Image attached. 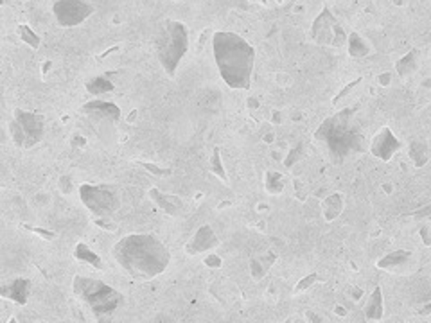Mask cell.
Instances as JSON below:
<instances>
[{
  "instance_id": "1",
  "label": "cell",
  "mask_w": 431,
  "mask_h": 323,
  "mask_svg": "<svg viewBox=\"0 0 431 323\" xmlns=\"http://www.w3.org/2000/svg\"><path fill=\"white\" fill-rule=\"evenodd\" d=\"M117 264L137 280H151L169 268L167 246L153 233H129L117 241L112 250Z\"/></svg>"
},
{
  "instance_id": "2",
  "label": "cell",
  "mask_w": 431,
  "mask_h": 323,
  "mask_svg": "<svg viewBox=\"0 0 431 323\" xmlns=\"http://www.w3.org/2000/svg\"><path fill=\"white\" fill-rule=\"evenodd\" d=\"M212 54L221 79L234 90L252 87L255 49L238 32L218 31L212 34Z\"/></svg>"
},
{
  "instance_id": "3",
  "label": "cell",
  "mask_w": 431,
  "mask_h": 323,
  "mask_svg": "<svg viewBox=\"0 0 431 323\" xmlns=\"http://www.w3.org/2000/svg\"><path fill=\"white\" fill-rule=\"evenodd\" d=\"M358 106H349L327 117L315 132V140L326 147L333 162L341 164L353 155L367 149L365 135L356 121Z\"/></svg>"
},
{
  "instance_id": "4",
  "label": "cell",
  "mask_w": 431,
  "mask_h": 323,
  "mask_svg": "<svg viewBox=\"0 0 431 323\" xmlns=\"http://www.w3.org/2000/svg\"><path fill=\"white\" fill-rule=\"evenodd\" d=\"M72 291L97 320L108 318L124 304L123 293L92 277H74Z\"/></svg>"
},
{
  "instance_id": "5",
  "label": "cell",
  "mask_w": 431,
  "mask_h": 323,
  "mask_svg": "<svg viewBox=\"0 0 431 323\" xmlns=\"http://www.w3.org/2000/svg\"><path fill=\"white\" fill-rule=\"evenodd\" d=\"M189 50L187 25L178 20H164L155 37V52L164 72L173 78Z\"/></svg>"
},
{
  "instance_id": "6",
  "label": "cell",
  "mask_w": 431,
  "mask_h": 323,
  "mask_svg": "<svg viewBox=\"0 0 431 323\" xmlns=\"http://www.w3.org/2000/svg\"><path fill=\"white\" fill-rule=\"evenodd\" d=\"M45 133V118L43 115L17 108L10 121V137L14 146L29 149L40 144Z\"/></svg>"
},
{
  "instance_id": "7",
  "label": "cell",
  "mask_w": 431,
  "mask_h": 323,
  "mask_svg": "<svg viewBox=\"0 0 431 323\" xmlns=\"http://www.w3.org/2000/svg\"><path fill=\"white\" fill-rule=\"evenodd\" d=\"M79 198L96 218H112L120 209L119 192L114 185L83 183L79 187Z\"/></svg>"
},
{
  "instance_id": "8",
  "label": "cell",
  "mask_w": 431,
  "mask_h": 323,
  "mask_svg": "<svg viewBox=\"0 0 431 323\" xmlns=\"http://www.w3.org/2000/svg\"><path fill=\"white\" fill-rule=\"evenodd\" d=\"M311 37L318 45L326 47H345L349 41V34L345 32L341 23L336 20L335 13L329 8H324L315 19L311 28Z\"/></svg>"
},
{
  "instance_id": "9",
  "label": "cell",
  "mask_w": 431,
  "mask_h": 323,
  "mask_svg": "<svg viewBox=\"0 0 431 323\" xmlns=\"http://www.w3.org/2000/svg\"><path fill=\"white\" fill-rule=\"evenodd\" d=\"M52 14L61 28H76L92 17L94 6L87 0H54Z\"/></svg>"
},
{
  "instance_id": "10",
  "label": "cell",
  "mask_w": 431,
  "mask_h": 323,
  "mask_svg": "<svg viewBox=\"0 0 431 323\" xmlns=\"http://www.w3.org/2000/svg\"><path fill=\"white\" fill-rule=\"evenodd\" d=\"M401 147H403V144H401L399 138L392 133L390 127H383L370 142V153L376 156V158L383 160V162H388V160L394 158V155L401 149Z\"/></svg>"
},
{
  "instance_id": "11",
  "label": "cell",
  "mask_w": 431,
  "mask_h": 323,
  "mask_svg": "<svg viewBox=\"0 0 431 323\" xmlns=\"http://www.w3.org/2000/svg\"><path fill=\"white\" fill-rule=\"evenodd\" d=\"M83 112L88 115V117L97 118V121H103V123H112L117 124L120 121V108L112 101H90L87 105L83 106Z\"/></svg>"
},
{
  "instance_id": "12",
  "label": "cell",
  "mask_w": 431,
  "mask_h": 323,
  "mask_svg": "<svg viewBox=\"0 0 431 323\" xmlns=\"http://www.w3.org/2000/svg\"><path fill=\"white\" fill-rule=\"evenodd\" d=\"M218 236L212 230L211 225H203L196 230V233L193 236V239L187 242L185 246V251L189 255H198V253H205V251L212 250L216 244H218Z\"/></svg>"
},
{
  "instance_id": "13",
  "label": "cell",
  "mask_w": 431,
  "mask_h": 323,
  "mask_svg": "<svg viewBox=\"0 0 431 323\" xmlns=\"http://www.w3.org/2000/svg\"><path fill=\"white\" fill-rule=\"evenodd\" d=\"M149 198H151L153 203H155L162 212H165V214L171 216V218H180V216L185 212V203L182 198L173 196V194H165V192L158 191V189H151V191H149Z\"/></svg>"
},
{
  "instance_id": "14",
  "label": "cell",
  "mask_w": 431,
  "mask_h": 323,
  "mask_svg": "<svg viewBox=\"0 0 431 323\" xmlns=\"http://www.w3.org/2000/svg\"><path fill=\"white\" fill-rule=\"evenodd\" d=\"M408 298L413 305H424L431 302V277L421 275V277L412 278L408 284Z\"/></svg>"
},
{
  "instance_id": "15",
  "label": "cell",
  "mask_w": 431,
  "mask_h": 323,
  "mask_svg": "<svg viewBox=\"0 0 431 323\" xmlns=\"http://www.w3.org/2000/svg\"><path fill=\"white\" fill-rule=\"evenodd\" d=\"M29 291H31V282H29L28 278L19 277L14 278V280H11L10 284H6V286L0 289V295H2V298H6V300H11L14 302V304L23 305L28 302Z\"/></svg>"
},
{
  "instance_id": "16",
  "label": "cell",
  "mask_w": 431,
  "mask_h": 323,
  "mask_svg": "<svg viewBox=\"0 0 431 323\" xmlns=\"http://www.w3.org/2000/svg\"><path fill=\"white\" fill-rule=\"evenodd\" d=\"M413 253L410 250H395L385 255L383 259L377 260V268L386 269V271H399V269L406 268L412 260Z\"/></svg>"
},
{
  "instance_id": "17",
  "label": "cell",
  "mask_w": 431,
  "mask_h": 323,
  "mask_svg": "<svg viewBox=\"0 0 431 323\" xmlns=\"http://www.w3.org/2000/svg\"><path fill=\"white\" fill-rule=\"evenodd\" d=\"M383 291H381V287L377 286L372 295L368 296L367 304L363 307V316L365 320L368 322H379L383 320V314H385V304H383Z\"/></svg>"
},
{
  "instance_id": "18",
  "label": "cell",
  "mask_w": 431,
  "mask_h": 323,
  "mask_svg": "<svg viewBox=\"0 0 431 323\" xmlns=\"http://www.w3.org/2000/svg\"><path fill=\"white\" fill-rule=\"evenodd\" d=\"M85 87H87L88 94L94 97L105 96V94H110V92L115 90V85L110 79V74H101V76L88 79Z\"/></svg>"
},
{
  "instance_id": "19",
  "label": "cell",
  "mask_w": 431,
  "mask_h": 323,
  "mask_svg": "<svg viewBox=\"0 0 431 323\" xmlns=\"http://www.w3.org/2000/svg\"><path fill=\"white\" fill-rule=\"evenodd\" d=\"M344 207H345V201H344V196H341L339 192L330 194V196H327L326 200H324V203H322L324 218H326L327 221H335L338 216H341Z\"/></svg>"
},
{
  "instance_id": "20",
  "label": "cell",
  "mask_w": 431,
  "mask_h": 323,
  "mask_svg": "<svg viewBox=\"0 0 431 323\" xmlns=\"http://www.w3.org/2000/svg\"><path fill=\"white\" fill-rule=\"evenodd\" d=\"M74 257H76L79 262H83V264L92 266V268L96 269H103L101 257H99L90 246L85 244V242H78L76 250H74Z\"/></svg>"
},
{
  "instance_id": "21",
  "label": "cell",
  "mask_w": 431,
  "mask_h": 323,
  "mask_svg": "<svg viewBox=\"0 0 431 323\" xmlns=\"http://www.w3.org/2000/svg\"><path fill=\"white\" fill-rule=\"evenodd\" d=\"M347 49H349V54L353 56V58H367L372 52L367 40L363 37H359L358 32H350L349 41H347Z\"/></svg>"
},
{
  "instance_id": "22",
  "label": "cell",
  "mask_w": 431,
  "mask_h": 323,
  "mask_svg": "<svg viewBox=\"0 0 431 323\" xmlns=\"http://www.w3.org/2000/svg\"><path fill=\"white\" fill-rule=\"evenodd\" d=\"M410 158L415 164V167H422L428 164L430 160V147L426 142L422 140H412L410 142Z\"/></svg>"
},
{
  "instance_id": "23",
  "label": "cell",
  "mask_w": 431,
  "mask_h": 323,
  "mask_svg": "<svg viewBox=\"0 0 431 323\" xmlns=\"http://www.w3.org/2000/svg\"><path fill=\"white\" fill-rule=\"evenodd\" d=\"M417 56L419 52L415 49H412L408 54H404L403 58L395 63V70L399 74L401 78H408L410 74H413L417 70Z\"/></svg>"
},
{
  "instance_id": "24",
  "label": "cell",
  "mask_w": 431,
  "mask_h": 323,
  "mask_svg": "<svg viewBox=\"0 0 431 323\" xmlns=\"http://www.w3.org/2000/svg\"><path fill=\"white\" fill-rule=\"evenodd\" d=\"M273 262H275V255H266V257H255V259H252V262H250L252 277L255 280H261L268 273V269H270V266Z\"/></svg>"
},
{
  "instance_id": "25",
  "label": "cell",
  "mask_w": 431,
  "mask_h": 323,
  "mask_svg": "<svg viewBox=\"0 0 431 323\" xmlns=\"http://www.w3.org/2000/svg\"><path fill=\"white\" fill-rule=\"evenodd\" d=\"M266 191L270 194H280L284 189V176L277 171H268L266 173Z\"/></svg>"
},
{
  "instance_id": "26",
  "label": "cell",
  "mask_w": 431,
  "mask_h": 323,
  "mask_svg": "<svg viewBox=\"0 0 431 323\" xmlns=\"http://www.w3.org/2000/svg\"><path fill=\"white\" fill-rule=\"evenodd\" d=\"M19 34L20 40H22L23 43L31 45L32 49H38V47H40V37H38L36 32L32 31L29 25H19Z\"/></svg>"
},
{
  "instance_id": "27",
  "label": "cell",
  "mask_w": 431,
  "mask_h": 323,
  "mask_svg": "<svg viewBox=\"0 0 431 323\" xmlns=\"http://www.w3.org/2000/svg\"><path fill=\"white\" fill-rule=\"evenodd\" d=\"M211 169H212V173H214L218 178H220V180L227 182V173H225V167H223V162H221L220 147H214V151H212Z\"/></svg>"
},
{
  "instance_id": "28",
  "label": "cell",
  "mask_w": 431,
  "mask_h": 323,
  "mask_svg": "<svg viewBox=\"0 0 431 323\" xmlns=\"http://www.w3.org/2000/svg\"><path fill=\"white\" fill-rule=\"evenodd\" d=\"M302 151H304L302 144H298L297 147H293V149L289 151V153H288V158L284 160L286 167H293V165L297 164L298 160L302 158Z\"/></svg>"
},
{
  "instance_id": "29",
  "label": "cell",
  "mask_w": 431,
  "mask_h": 323,
  "mask_svg": "<svg viewBox=\"0 0 431 323\" xmlns=\"http://www.w3.org/2000/svg\"><path fill=\"white\" fill-rule=\"evenodd\" d=\"M138 165H143L144 169H147L151 174H156V176H169L171 169H162L155 164H149V162H138Z\"/></svg>"
},
{
  "instance_id": "30",
  "label": "cell",
  "mask_w": 431,
  "mask_h": 323,
  "mask_svg": "<svg viewBox=\"0 0 431 323\" xmlns=\"http://www.w3.org/2000/svg\"><path fill=\"white\" fill-rule=\"evenodd\" d=\"M318 280V275L317 273H311V275H308V277L306 278H302V280H300V282L297 284V289H295V291H306V289H309V287L313 286V284L317 282Z\"/></svg>"
},
{
  "instance_id": "31",
  "label": "cell",
  "mask_w": 431,
  "mask_h": 323,
  "mask_svg": "<svg viewBox=\"0 0 431 323\" xmlns=\"http://www.w3.org/2000/svg\"><path fill=\"white\" fill-rule=\"evenodd\" d=\"M60 185H61V191H63L65 194H70V192H72V178L61 176Z\"/></svg>"
},
{
  "instance_id": "32",
  "label": "cell",
  "mask_w": 431,
  "mask_h": 323,
  "mask_svg": "<svg viewBox=\"0 0 431 323\" xmlns=\"http://www.w3.org/2000/svg\"><path fill=\"white\" fill-rule=\"evenodd\" d=\"M359 83H361V78H359V79H356V81H353V83H350V85H347V88H344V90L339 92L338 96H336V97H335V103H338V101H339V99H341V97H345V96H347V94H349V92H350V90H353V88H354V87H356V85H359Z\"/></svg>"
},
{
  "instance_id": "33",
  "label": "cell",
  "mask_w": 431,
  "mask_h": 323,
  "mask_svg": "<svg viewBox=\"0 0 431 323\" xmlns=\"http://www.w3.org/2000/svg\"><path fill=\"white\" fill-rule=\"evenodd\" d=\"M108 219H110V218H96V225H97V227L106 228L108 232H112V230H115V225L110 223Z\"/></svg>"
},
{
  "instance_id": "34",
  "label": "cell",
  "mask_w": 431,
  "mask_h": 323,
  "mask_svg": "<svg viewBox=\"0 0 431 323\" xmlns=\"http://www.w3.org/2000/svg\"><path fill=\"white\" fill-rule=\"evenodd\" d=\"M205 264L211 266V268H220L221 259L218 257V255H209V257L205 259Z\"/></svg>"
},
{
  "instance_id": "35",
  "label": "cell",
  "mask_w": 431,
  "mask_h": 323,
  "mask_svg": "<svg viewBox=\"0 0 431 323\" xmlns=\"http://www.w3.org/2000/svg\"><path fill=\"white\" fill-rule=\"evenodd\" d=\"M421 237H422V241H424V244L431 246V228L430 227L421 228Z\"/></svg>"
},
{
  "instance_id": "36",
  "label": "cell",
  "mask_w": 431,
  "mask_h": 323,
  "mask_svg": "<svg viewBox=\"0 0 431 323\" xmlns=\"http://www.w3.org/2000/svg\"><path fill=\"white\" fill-rule=\"evenodd\" d=\"M70 142H72L74 146H78V147H85V146H87V138L81 137L79 133H76V135H74L72 140H70Z\"/></svg>"
},
{
  "instance_id": "37",
  "label": "cell",
  "mask_w": 431,
  "mask_h": 323,
  "mask_svg": "<svg viewBox=\"0 0 431 323\" xmlns=\"http://www.w3.org/2000/svg\"><path fill=\"white\" fill-rule=\"evenodd\" d=\"M379 83H381V87H386V85L390 83V74H388V72L381 74V76H379Z\"/></svg>"
},
{
  "instance_id": "38",
  "label": "cell",
  "mask_w": 431,
  "mask_h": 323,
  "mask_svg": "<svg viewBox=\"0 0 431 323\" xmlns=\"http://www.w3.org/2000/svg\"><path fill=\"white\" fill-rule=\"evenodd\" d=\"M29 230H32V232H36V233H40V236H43V237H47V239H52V233H49V232H45V230H41V228H32V227H29Z\"/></svg>"
},
{
  "instance_id": "39",
  "label": "cell",
  "mask_w": 431,
  "mask_h": 323,
  "mask_svg": "<svg viewBox=\"0 0 431 323\" xmlns=\"http://www.w3.org/2000/svg\"><path fill=\"white\" fill-rule=\"evenodd\" d=\"M424 214H431V205H428L424 210H419V212H415V218H424Z\"/></svg>"
},
{
  "instance_id": "40",
  "label": "cell",
  "mask_w": 431,
  "mask_h": 323,
  "mask_svg": "<svg viewBox=\"0 0 431 323\" xmlns=\"http://www.w3.org/2000/svg\"><path fill=\"white\" fill-rule=\"evenodd\" d=\"M308 316L309 318L308 320H311V322H322V318H318L317 314H313V313H308Z\"/></svg>"
},
{
  "instance_id": "41",
  "label": "cell",
  "mask_w": 431,
  "mask_h": 323,
  "mask_svg": "<svg viewBox=\"0 0 431 323\" xmlns=\"http://www.w3.org/2000/svg\"><path fill=\"white\" fill-rule=\"evenodd\" d=\"M394 2H395V4H397V6H403V4H404V0H394Z\"/></svg>"
},
{
  "instance_id": "42",
  "label": "cell",
  "mask_w": 431,
  "mask_h": 323,
  "mask_svg": "<svg viewBox=\"0 0 431 323\" xmlns=\"http://www.w3.org/2000/svg\"><path fill=\"white\" fill-rule=\"evenodd\" d=\"M277 2H282V0H277Z\"/></svg>"
}]
</instances>
